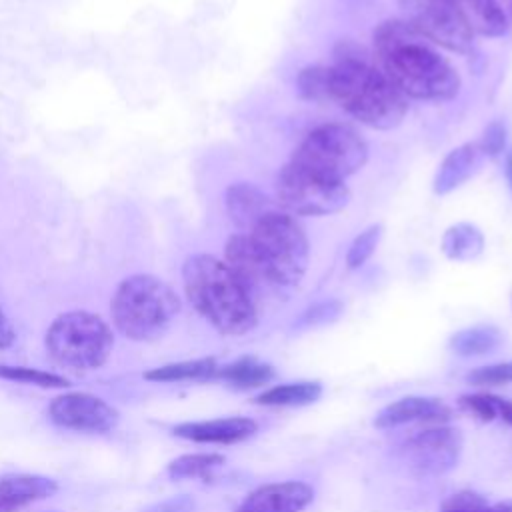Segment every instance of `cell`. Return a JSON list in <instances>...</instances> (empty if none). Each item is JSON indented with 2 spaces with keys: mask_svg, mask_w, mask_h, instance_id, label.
Segmentation results:
<instances>
[{
  "mask_svg": "<svg viewBox=\"0 0 512 512\" xmlns=\"http://www.w3.org/2000/svg\"><path fill=\"white\" fill-rule=\"evenodd\" d=\"M312 500L314 488L306 482H272L252 490L234 512H302Z\"/></svg>",
  "mask_w": 512,
  "mask_h": 512,
  "instance_id": "4fadbf2b",
  "label": "cell"
},
{
  "mask_svg": "<svg viewBox=\"0 0 512 512\" xmlns=\"http://www.w3.org/2000/svg\"><path fill=\"white\" fill-rule=\"evenodd\" d=\"M48 414L54 424L76 432H108L120 420L112 404L88 392L56 396L48 406Z\"/></svg>",
  "mask_w": 512,
  "mask_h": 512,
  "instance_id": "7c38bea8",
  "label": "cell"
},
{
  "mask_svg": "<svg viewBox=\"0 0 512 512\" xmlns=\"http://www.w3.org/2000/svg\"><path fill=\"white\" fill-rule=\"evenodd\" d=\"M510 304H512V290H510Z\"/></svg>",
  "mask_w": 512,
  "mask_h": 512,
  "instance_id": "74e56055",
  "label": "cell"
},
{
  "mask_svg": "<svg viewBox=\"0 0 512 512\" xmlns=\"http://www.w3.org/2000/svg\"><path fill=\"white\" fill-rule=\"evenodd\" d=\"M274 376H276L274 368L268 362L258 360L256 356H242L226 366H218L214 372V378L224 380L228 386L238 390L264 386Z\"/></svg>",
  "mask_w": 512,
  "mask_h": 512,
  "instance_id": "44dd1931",
  "label": "cell"
},
{
  "mask_svg": "<svg viewBox=\"0 0 512 512\" xmlns=\"http://www.w3.org/2000/svg\"><path fill=\"white\" fill-rule=\"evenodd\" d=\"M440 512H512V500L490 504L482 494L462 490L450 494L440 504Z\"/></svg>",
  "mask_w": 512,
  "mask_h": 512,
  "instance_id": "484cf974",
  "label": "cell"
},
{
  "mask_svg": "<svg viewBox=\"0 0 512 512\" xmlns=\"http://www.w3.org/2000/svg\"><path fill=\"white\" fill-rule=\"evenodd\" d=\"M328 84H330V70L328 66H304L298 72L296 88L304 100H328Z\"/></svg>",
  "mask_w": 512,
  "mask_h": 512,
  "instance_id": "83f0119b",
  "label": "cell"
},
{
  "mask_svg": "<svg viewBox=\"0 0 512 512\" xmlns=\"http://www.w3.org/2000/svg\"><path fill=\"white\" fill-rule=\"evenodd\" d=\"M218 368L216 358H196V360H182L174 364H164L144 372L146 380L152 382H182V380H206L214 378Z\"/></svg>",
  "mask_w": 512,
  "mask_h": 512,
  "instance_id": "cb8c5ba5",
  "label": "cell"
},
{
  "mask_svg": "<svg viewBox=\"0 0 512 512\" xmlns=\"http://www.w3.org/2000/svg\"><path fill=\"white\" fill-rule=\"evenodd\" d=\"M114 326L130 340L160 338L180 312V298L164 280L152 274H134L122 280L112 296Z\"/></svg>",
  "mask_w": 512,
  "mask_h": 512,
  "instance_id": "277c9868",
  "label": "cell"
},
{
  "mask_svg": "<svg viewBox=\"0 0 512 512\" xmlns=\"http://www.w3.org/2000/svg\"><path fill=\"white\" fill-rule=\"evenodd\" d=\"M502 332L492 324H476L462 328L450 336V350L458 356H484L502 346Z\"/></svg>",
  "mask_w": 512,
  "mask_h": 512,
  "instance_id": "7402d4cb",
  "label": "cell"
},
{
  "mask_svg": "<svg viewBox=\"0 0 512 512\" xmlns=\"http://www.w3.org/2000/svg\"><path fill=\"white\" fill-rule=\"evenodd\" d=\"M248 236L284 290L300 284L308 270L310 248L302 226L292 214L274 208L256 222Z\"/></svg>",
  "mask_w": 512,
  "mask_h": 512,
  "instance_id": "52a82bcc",
  "label": "cell"
},
{
  "mask_svg": "<svg viewBox=\"0 0 512 512\" xmlns=\"http://www.w3.org/2000/svg\"><path fill=\"white\" fill-rule=\"evenodd\" d=\"M462 452V434L458 428L428 424L410 434L400 446L404 464L416 476H440L452 470Z\"/></svg>",
  "mask_w": 512,
  "mask_h": 512,
  "instance_id": "30bf717a",
  "label": "cell"
},
{
  "mask_svg": "<svg viewBox=\"0 0 512 512\" xmlns=\"http://www.w3.org/2000/svg\"><path fill=\"white\" fill-rule=\"evenodd\" d=\"M446 2H452V4H456V2H458V0H446Z\"/></svg>",
  "mask_w": 512,
  "mask_h": 512,
  "instance_id": "8d00e7d4",
  "label": "cell"
},
{
  "mask_svg": "<svg viewBox=\"0 0 512 512\" xmlns=\"http://www.w3.org/2000/svg\"><path fill=\"white\" fill-rule=\"evenodd\" d=\"M224 464V456L216 452H198L178 456L168 464V476L174 480L184 478H208L212 470Z\"/></svg>",
  "mask_w": 512,
  "mask_h": 512,
  "instance_id": "d4e9b609",
  "label": "cell"
},
{
  "mask_svg": "<svg viewBox=\"0 0 512 512\" xmlns=\"http://www.w3.org/2000/svg\"><path fill=\"white\" fill-rule=\"evenodd\" d=\"M498 402H500V396H494V394H488V392L464 394L458 400L462 410L474 414L482 422H490V420L498 418Z\"/></svg>",
  "mask_w": 512,
  "mask_h": 512,
  "instance_id": "4dcf8cb0",
  "label": "cell"
},
{
  "mask_svg": "<svg viewBox=\"0 0 512 512\" xmlns=\"http://www.w3.org/2000/svg\"><path fill=\"white\" fill-rule=\"evenodd\" d=\"M498 418H502L506 424L512 426V400L500 398V402H498Z\"/></svg>",
  "mask_w": 512,
  "mask_h": 512,
  "instance_id": "e575fe53",
  "label": "cell"
},
{
  "mask_svg": "<svg viewBox=\"0 0 512 512\" xmlns=\"http://www.w3.org/2000/svg\"><path fill=\"white\" fill-rule=\"evenodd\" d=\"M504 174H506L508 186H510V190H512V150L506 152V158H504Z\"/></svg>",
  "mask_w": 512,
  "mask_h": 512,
  "instance_id": "d590c367",
  "label": "cell"
},
{
  "mask_svg": "<svg viewBox=\"0 0 512 512\" xmlns=\"http://www.w3.org/2000/svg\"><path fill=\"white\" fill-rule=\"evenodd\" d=\"M374 58L404 98L444 102L458 96L462 78L454 64L406 20H382L372 32Z\"/></svg>",
  "mask_w": 512,
  "mask_h": 512,
  "instance_id": "6da1fadb",
  "label": "cell"
},
{
  "mask_svg": "<svg viewBox=\"0 0 512 512\" xmlns=\"http://www.w3.org/2000/svg\"><path fill=\"white\" fill-rule=\"evenodd\" d=\"M484 234L476 224L456 222L446 228L440 240V250L448 260L470 262L484 252Z\"/></svg>",
  "mask_w": 512,
  "mask_h": 512,
  "instance_id": "ffe728a7",
  "label": "cell"
},
{
  "mask_svg": "<svg viewBox=\"0 0 512 512\" xmlns=\"http://www.w3.org/2000/svg\"><path fill=\"white\" fill-rule=\"evenodd\" d=\"M452 418V408L440 398H424V396H406L388 406H384L376 418V428H398L404 424L424 422V424H442Z\"/></svg>",
  "mask_w": 512,
  "mask_h": 512,
  "instance_id": "5bb4252c",
  "label": "cell"
},
{
  "mask_svg": "<svg viewBox=\"0 0 512 512\" xmlns=\"http://www.w3.org/2000/svg\"><path fill=\"white\" fill-rule=\"evenodd\" d=\"M322 396V384L304 380V382H286L272 386L260 392L254 402L262 406H306L316 402Z\"/></svg>",
  "mask_w": 512,
  "mask_h": 512,
  "instance_id": "603a6c76",
  "label": "cell"
},
{
  "mask_svg": "<svg viewBox=\"0 0 512 512\" xmlns=\"http://www.w3.org/2000/svg\"><path fill=\"white\" fill-rule=\"evenodd\" d=\"M224 206L230 222L248 234L256 222L274 210L270 198L252 182H234L226 188Z\"/></svg>",
  "mask_w": 512,
  "mask_h": 512,
  "instance_id": "e0dca14e",
  "label": "cell"
},
{
  "mask_svg": "<svg viewBox=\"0 0 512 512\" xmlns=\"http://www.w3.org/2000/svg\"><path fill=\"white\" fill-rule=\"evenodd\" d=\"M114 346L112 328L86 310L60 314L46 332V350L50 358L70 370L100 368Z\"/></svg>",
  "mask_w": 512,
  "mask_h": 512,
  "instance_id": "5b68a950",
  "label": "cell"
},
{
  "mask_svg": "<svg viewBox=\"0 0 512 512\" xmlns=\"http://www.w3.org/2000/svg\"><path fill=\"white\" fill-rule=\"evenodd\" d=\"M382 226L380 224H370L364 228L348 246L346 250V266L348 270H358L364 266L376 252L380 240H382Z\"/></svg>",
  "mask_w": 512,
  "mask_h": 512,
  "instance_id": "4316f807",
  "label": "cell"
},
{
  "mask_svg": "<svg viewBox=\"0 0 512 512\" xmlns=\"http://www.w3.org/2000/svg\"><path fill=\"white\" fill-rule=\"evenodd\" d=\"M224 262L244 286L256 308L260 300L274 298L284 292L248 234L238 232L228 238L224 246Z\"/></svg>",
  "mask_w": 512,
  "mask_h": 512,
  "instance_id": "8fae6325",
  "label": "cell"
},
{
  "mask_svg": "<svg viewBox=\"0 0 512 512\" xmlns=\"http://www.w3.org/2000/svg\"><path fill=\"white\" fill-rule=\"evenodd\" d=\"M506 142H508V132H506V126L500 120H492L484 128V132L478 140L484 156H490V158L500 156L506 150Z\"/></svg>",
  "mask_w": 512,
  "mask_h": 512,
  "instance_id": "d6a6232c",
  "label": "cell"
},
{
  "mask_svg": "<svg viewBox=\"0 0 512 512\" xmlns=\"http://www.w3.org/2000/svg\"><path fill=\"white\" fill-rule=\"evenodd\" d=\"M328 70V100H334L348 116L374 130H392L402 124L408 102L372 64V58L332 62Z\"/></svg>",
  "mask_w": 512,
  "mask_h": 512,
  "instance_id": "3957f363",
  "label": "cell"
},
{
  "mask_svg": "<svg viewBox=\"0 0 512 512\" xmlns=\"http://www.w3.org/2000/svg\"><path fill=\"white\" fill-rule=\"evenodd\" d=\"M458 10L462 12L470 30L486 38H500L508 32V16L496 0H458Z\"/></svg>",
  "mask_w": 512,
  "mask_h": 512,
  "instance_id": "d6986e66",
  "label": "cell"
},
{
  "mask_svg": "<svg viewBox=\"0 0 512 512\" xmlns=\"http://www.w3.org/2000/svg\"><path fill=\"white\" fill-rule=\"evenodd\" d=\"M366 160V140L352 126L342 122H328L308 132L290 158V162L302 168L340 182L360 172Z\"/></svg>",
  "mask_w": 512,
  "mask_h": 512,
  "instance_id": "8992f818",
  "label": "cell"
},
{
  "mask_svg": "<svg viewBox=\"0 0 512 512\" xmlns=\"http://www.w3.org/2000/svg\"><path fill=\"white\" fill-rule=\"evenodd\" d=\"M258 430L256 420L246 416H230L202 422H182L172 428L174 436L202 444H236L250 438Z\"/></svg>",
  "mask_w": 512,
  "mask_h": 512,
  "instance_id": "9a60e30c",
  "label": "cell"
},
{
  "mask_svg": "<svg viewBox=\"0 0 512 512\" xmlns=\"http://www.w3.org/2000/svg\"><path fill=\"white\" fill-rule=\"evenodd\" d=\"M0 378L4 380H16L24 384H34L40 388H62L68 386V380L60 374L46 372V370H36V368H26V366H0Z\"/></svg>",
  "mask_w": 512,
  "mask_h": 512,
  "instance_id": "f1b7e54d",
  "label": "cell"
},
{
  "mask_svg": "<svg viewBox=\"0 0 512 512\" xmlns=\"http://www.w3.org/2000/svg\"><path fill=\"white\" fill-rule=\"evenodd\" d=\"M510 12H512V2H510Z\"/></svg>",
  "mask_w": 512,
  "mask_h": 512,
  "instance_id": "f35d334b",
  "label": "cell"
},
{
  "mask_svg": "<svg viewBox=\"0 0 512 512\" xmlns=\"http://www.w3.org/2000/svg\"><path fill=\"white\" fill-rule=\"evenodd\" d=\"M346 182L326 178L294 162H286L276 178V202L292 216H328L348 206Z\"/></svg>",
  "mask_w": 512,
  "mask_h": 512,
  "instance_id": "ba28073f",
  "label": "cell"
},
{
  "mask_svg": "<svg viewBox=\"0 0 512 512\" xmlns=\"http://www.w3.org/2000/svg\"><path fill=\"white\" fill-rule=\"evenodd\" d=\"M406 20L432 46L468 54L474 46V32L456 4L446 0H398Z\"/></svg>",
  "mask_w": 512,
  "mask_h": 512,
  "instance_id": "9c48e42d",
  "label": "cell"
},
{
  "mask_svg": "<svg viewBox=\"0 0 512 512\" xmlns=\"http://www.w3.org/2000/svg\"><path fill=\"white\" fill-rule=\"evenodd\" d=\"M484 158L486 156L478 142H466L450 150L434 174V180H432L434 194L444 196L460 188L480 170Z\"/></svg>",
  "mask_w": 512,
  "mask_h": 512,
  "instance_id": "2e32d148",
  "label": "cell"
},
{
  "mask_svg": "<svg viewBox=\"0 0 512 512\" xmlns=\"http://www.w3.org/2000/svg\"><path fill=\"white\" fill-rule=\"evenodd\" d=\"M14 338H16L14 326H12V322L8 320V316L0 310V350L12 346Z\"/></svg>",
  "mask_w": 512,
  "mask_h": 512,
  "instance_id": "836d02e7",
  "label": "cell"
},
{
  "mask_svg": "<svg viewBox=\"0 0 512 512\" xmlns=\"http://www.w3.org/2000/svg\"><path fill=\"white\" fill-rule=\"evenodd\" d=\"M58 490L52 478L38 474H12L0 480V512H16L32 502L44 500Z\"/></svg>",
  "mask_w": 512,
  "mask_h": 512,
  "instance_id": "ac0fdd59",
  "label": "cell"
},
{
  "mask_svg": "<svg viewBox=\"0 0 512 512\" xmlns=\"http://www.w3.org/2000/svg\"><path fill=\"white\" fill-rule=\"evenodd\" d=\"M466 380L474 386H500L512 382V362H498L490 366L474 368L466 374Z\"/></svg>",
  "mask_w": 512,
  "mask_h": 512,
  "instance_id": "1f68e13d",
  "label": "cell"
},
{
  "mask_svg": "<svg viewBox=\"0 0 512 512\" xmlns=\"http://www.w3.org/2000/svg\"><path fill=\"white\" fill-rule=\"evenodd\" d=\"M344 312V306L340 300L330 298V300H322L312 304L310 308H306L302 312V316L298 318V326L300 328H314V326H324V324H332L336 322Z\"/></svg>",
  "mask_w": 512,
  "mask_h": 512,
  "instance_id": "f546056e",
  "label": "cell"
},
{
  "mask_svg": "<svg viewBox=\"0 0 512 512\" xmlns=\"http://www.w3.org/2000/svg\"><path fill=\"white\" fill-rule=\"evenodd\" d=\"M188 302L226 336H242L258 324V308L226 266L210 254H192L182 266Z\"/></svg>",
  "mask_w": 512,
  "mask_h": 512,
  "instance_id": "7a4b0ae2",
  "label": "cell"
}]
</instances>
